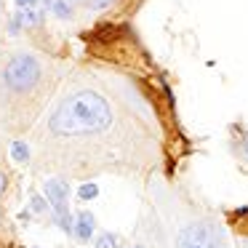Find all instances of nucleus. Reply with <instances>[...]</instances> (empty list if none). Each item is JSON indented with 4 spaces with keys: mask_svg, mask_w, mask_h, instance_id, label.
Returning a JSON list of instances; mask_svg holds the SVG:
<instances>
[{
    "mask_svg": "<svg viewBox=\"0 0 248 248\" xmlns=\"http://www.w3.org/2000/svg\"><path fill=\"white\" fill-rule=\"evenodd\" d=\"M112 123V112L104 96L96 91H80L64 99L54 109L48 125L59 136H80V134H99Z\"/></svg>",
    "mask_w": 248,
    "mask_h": 248,
    "instance_id": "obj_1",
    "label": "nucleus"
},
{
    "mask_svg": "<svg viewBox=\"0 0 248 248\" xmlns=\"http://www.w3.org/2000/svg\"><path fill=\"white\" fill-rule=\"evenodd\" d=\"M3 80H6V86L11 88V91H30V88L40 80L38 59L30 56V54L14 56L6 64V70H3Z\"/></svg>",
    "mask_w": 248,
    "mask_h": 248,
    "instance_id": "obj_2",
    "label": "nucleus"
},
{
    "mask_svg": "<svg viewBox=\"0 0 248 248\" xmlns=\"http://www.w3.org/2000/svg\"><path fill=\"white\" fill-rule=\"evenodd\" d=\"M176 248H227V243L214 221H195L179 232Z\"/></svg>",
    "mask_w": 248,
    "mask_h": 248,
    "instance_id": "obj_3",
    "label": "nucleus"
},
{
    "mask_svg": "<svg viewBox=\"0 0 248 248\" xmlns=\"http://www.w3.org/2000/svg\"><path fill=\"white\" fill-rule=\"evenodd\" d=\"M43 192H46V198H48L51 208H54L59 227H64L67 232H72L75 219L70 216V208H67V184L62 182V179H48L46 187H43Z\"/></svg>",
    "mask_w": 248,
    "mask_h": 248,
    "instance_id": "obj_4",
    "label": "nucleus"
},
{
    "mask_svg": "<svg viewBox=\"0 0 248 248\" xmlns=\"http://www.w3.org/2000/svg\"><path fill=\"white\" fill-rule=\"evenodd\" d=\"M43 22V11L38 8H19L16 16H14L11 22V32H16L19 27H38V24Z\"/></svg>",
    "mask_w": 248,
    "mask_h": 248,
    "instance_id": "obj_5",
    "label": "nucleus"
},
{
    "mask_svg": "<svg viewBox=\"0 0 248 248\" xmlns=\"http://www.w3.org/2000/svg\"><path fill=\"white\" fill-rule=\"evenodd\" d=\"M93 230H96V219H93V214H88V211H80V214L75 216V227H72V232H75L78 240H91L93 237Z\"/></svg>",
    "mask_w": 248,
    "mask_h": 248,
    "instance_id": "obj_6",
    "label": "nucleus"
},
{
    "mask_svg": "<svg viewBox=\"0 0 248 248\" xmlns=\"http://www.w3.org/2000/svg\"><path fill=\"white\" fill-rule=\"evenodd\" d=\"M48 6H51V11H54L59 19H70L72 16V8H70L67 0H48Z\"/></svg>",
    "mask_w": 248,
    "mask_h": 248,
    "instance_id": "obj_7",
    "label": "nucleus"
},
{
    "mask_svg": "<svg viewBox=\"0 0 248 248\" xmlns=\"http://www.w3.org/2000/svg\"><path fill=\"white\" fill-rule=\"evenodd\" d=\"M11 157L16 163H24L30 157V147L24 144V141H14V144H11Z\"/></svg>",
    "mask_w": 248,
    "mask_h": 248,
    "instance_id": "obj_8",
    "label": "nucleus"
},
{
    "mask_svg": "<svg viewBox=\"0 0 248 248\" xmlns=\"http://www.w3.org/2000/svg\"><path fill=\"white\" fill-rule=\"evenodd\" d=\"M99 195V187L93 182H88V184H80V189H78V198L80 200H93Z\"/></svg>",
    "mask_w": 248,
    "mask_h": 248,
    "instance_id": "obj_9",
    "label": "nucleus"
},
{
    "mask_svg": "<svg viewBox=\"0 0 248 248\" xmlns=\"http://www.w3.org/2000/svg\"><path fill=\"white\" fill-rule=\"evenodd\" d=\"M96 248H118V237L112 232H102L96 237Z\"/></svg>",
    "mask_w": 248,
    "mask_h": 248,
    "instance_id": "obj_10",
    "label": "nucleus"
},
{
    "mask_svg": "<svg viewBox=\"0 0 248 248\" xmlns=\"http://www.w3.org/2000/svg\"><path fill=\"white\" fill-rule=\"evenodd\" d=\"M115 0H88V8L91 11H104L107 6H112Z\"/></svg>",
    "mask_w": 248,
    "mask_h": 248,
    "instance_id": "obj_11",
    "label": "nucleus"
},
{
    "mask_svg": "<svg viewBox=\"0 0 248 248\" xmlns=\"http://www.w3.org/2000/svg\"><path fill=\"white\" fill-rule=\"evenodd\" d=\"M40 0H16V8H38Z\"/></svg>",
    "mask_w": 248,
    "mask_h": 248,
    "instance_id": "obj_12",
    "label": "nucleus"
},
{
    "mask_svg": "<svg viewBox=\"0 0 248 248\" xmlns=\"http://www.w3.org/2000/svg\"><path fill=\"white\" fill-rule=\"evenodd\" d=\"M3 187H6V176L0 173V195H3Z\"/></svg>",
    "mask_w": 248,
    "mask_h": 248,
    "instance_id": "obj_13",
    "label": "nucleus"
},
{
    "mask_svg": "<svg viewBox=\"0 0 248 248\" xmlns=\"http://www.w3.org/2000/svg\"><path fill=\"white\" fill-rule=\"evenodd\" d=\"M131 248H141V246H131Z\"/></svg>",
    "mask_w": 248,
    "mask_h": 248,
    "instance_id": "obj_14",
    "label": "nucleus"
}]
</instances>
